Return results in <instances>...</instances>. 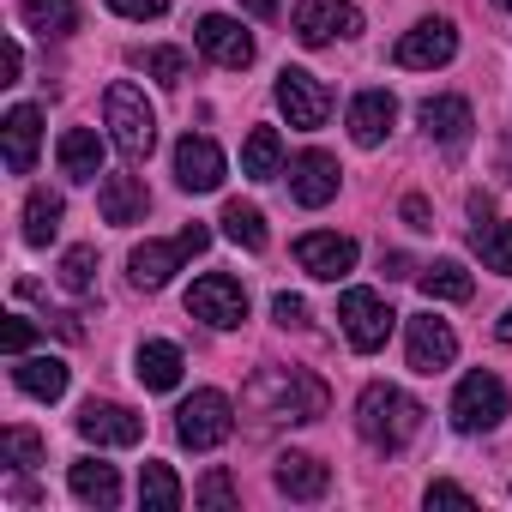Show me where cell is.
<instances>
[{
	"instance_id": "obj_11",
	"label": "cell",
	"mask_w": 512,
	"mask_h": 512,
	"mask_svg": "<svg viewBox=\"0 0 512 512\" xmlns=\"http://www.w3.org/2000/svg\"><path fill=\"white\" fill-rule=\"evenodd\" d=\"M290 25H296V37L308 49H320L332 37H356L362 31V13L350 7V0H302V7L290 13Z\"/></svg>"
},
{
	"instance_id": "obj_43",
	"label": "cell",
	"mask_w": 512,
	"mask_h": 512,
	"mask_svg": "<svg viewBox=\"0 0 512 512\" xmlns=\"http://www.w3.org/2000/svg\"><path fill=\"white\" fill-rule=\"evenodd\" d=\"M175 241H181V253L193 260V253H205V247H211V229H205V223H187V229H181Z\"/></svg>"
},
{
	"instance_id": "obj_35",
	"label": "cell",
	"mask_w": 512,
	"mask_h": 512,
	"mask_svg": "<svg viewBox=\"0 0 512 512\" xmlns=\"http://www.w3.org/2000/svg\"><path fill=\"white\" fill-rule=\"evenodd\" d=\"M0 458H7L13 470H37L43 464V440L31 428H7V434H0Z\"/></svg>"
},
{
	"instance_id": "obj_8",
	"label": "cell",
	"mask_w": 512,
	"mask_h": 512,
	"mask_svg": "<svg viewBox=\"0 0 512 512\" xmlns=\"http://www.w3.org/2000/svg\"><path fill=\"white\" fill-rule=\"evenodd\" d=\"M452 55H458V31H452L446 19H422V25H410V31L398 37V49H392V61H398V67H410V73L446 67Z\"/></svg>"
},
{
	"instance_id": "obj_1",
	"label": "cell",
	"mask_w": 512,
	"mask_h": 512,
	"mask_svg": "<svg viewBox=\"0 0 512 512\" xmlns=\"http://www.w3.org/2000/svg\"><path fill=\"white\" fill-rule=\"evenodd\" d=\"M247 404L260 410L266 422H320L332 392H326V380H314L302 368H266V374H253Z\"/></svg>"
},
{
	"instance_id": "obj_25",
	"label": "cell",
	"mask_w": 512,
	"mask_h": 512,
	"mask_svg": "<svg viewBox=\"0 0 512 512\" xmlns=\"http://www.w3.org/2000/svg\"><path fill=\"white\" fill-rule=\"evenodd\" d=\"M55 157H61V169H67L73 181H97V175H103V139H97L91 127H67L61 145H55Z\"/></svg>"
},
{
	"instance_id": "obj_31",
	"label": "cell",
	"mask_w": 512,
	"mask_h": 512,
	"mask_svg": "<svg viewBox=\"0 0 512 512\" xmlns=\"http://www.w3.org/2000/svg\"><path fill=\"white\" fill-rule=\"evenodd\" d=\"M55 229H61V193L37 187V193L25 199V241H31V247H49Z\"/></svg>"
},
{
	"instance_id": "obj_49",
	"label": "cell",
	"mask_w": 512,
	"mask_h": 512,
	"mask_svg": "<svg viewBox=\"0 0 512 512\" xmlns=\"http://www.w3.org/2000/svg\"><path fill=\"white\" fill-rule=\"evenodd\" d=\"M494 7H506V13H512V0H494Z\"/></svg>"
},
{
	"instance_id": "obj_29",
	"label": "cell",
	"mask_w": 512,
	"mask_h": 512,
	"mask_svg": "<svg viewBox=\"0 0 512 512\" xmlns=\"http://www.w3.org/2000/svg\"><path fill=\"white\" fill-rule=\"evenodd\" d=\"M416 284H422V296H428V302H470V290H476V284H470V272H464L458 260H434Z\"/></svg>"
},
{
	"instance_id": "obj_21",
	"label": "cell",
	"mask_w": 512,
	"mask_h": 512,
	"mask_svg": "<svg viewBox=\"0 0 512 512\" xmlns=\"http://www.w3.org/2000/svg\"><path fill=\"white\" fill-rule=\"evenodd\" d=\"M416 115H422L428 139H440V145H452V151H458V145L470 139V127H476V121H470V103H464V97H428V103H422Z\"/></svg>"
},
{
	"instance_id": "obj_4",
	"label": "cell",
	"mask_w": 512,
	"mask_h": 512,
	"mask_svg": "<svg viewBox=\"0 0 512 512\" xmlns=\"http://www.w3.org/2000/svg\"><path fill=\"white\" fill-rule=\"evenodd\" d=\"M235 434V404L223 398V392H193L181 410H175V440L187 446V452H211V446H223Z\"/></svg>"
},
{
	"instance_id": "obj_33",
	"label": "cell",
	"mask_w": 512,
	"mask_h": 512,
	"mask_svg": "<svg viewBox=\"0 0 512 512\" xmlns=\"http://www.w3.org/2000/svg\"><path fill=\"white\" fill-rule=\"evenodd\" d=\"M470 247L482 253L488 272H512V223H476L470 229Z\"/></svg>"
},
{
	"instance_id": "obj_10",
	"label": "cell",
	"mask_w": 512,
	"mask_h": 512,
	"mask_svg": "<svg viewBox=\"0 0 512 512\" xmlns=\"http://www.w3.org/2000/svg\"><path fill=\"white\" fill-rule=\"evenodd\" d=\"M296 260H302V272H308V278L338 284V278H350V272H356V241H350V235H338V229H314V235H302V241H296Z\"/></svg>"
},
{
	"instance_id": "obj_7",
	"label": "cell",
	"mask_w": 512,
	"mask_h": 512,
	"mask_svg": "<svg viewBox=\"0 0 512 512\" xmlns=\"http://www.w3.org/2000/svg\"><path fill=\"white\" fill-rule=\"evenodd\" d=\"M500 416H506V386L494 374H482V368L464 374L458 392H452V422L464 434H482V428H500Z\"/></svg>"
},
{
	"instance_id": "obj_9",
	"label": "cell",
	"mask_w": 512,
	"mask_h": 512,
	"mask_svg": "<svg viewBox=\"0 0 512 512\" xmlns=\"http://www.w3.org/2000/svg\"><path fill=\"white\" fill-rule=\"evenodd\" d=\"M278 109L290 115V127H326L332 91H326L308 67H284V73H278Z\"/></svg>"
},
{
	"instance_id": "obj_48",
	"label": "cell",
	"mask_w": 512,
	"mask_h": 512,
	"mask_svg": "<svg viewBox=\"0 0 512 512\" xmlns=\"http://www.w3.org/2000/svg\"><path fill=\"white\" fill-rule=\"evenodd\" d=\"M500 169L512 175V133H506V151H500Z\"/></svg>"
},
{
	"instance_id": "obj_6",
	"label": "cell",
	"mask_w": 512,
	"mask_h": 512,
	"mask_svg": "<svg viewBox=\"0 0 512 512\" xmlns=\"http://www.w3.org/2000/svg\"><path fill=\"white\" fill-rule=\"evenodd\" d=\"M187 314L205 320V326H217V332L241 326V320H247V290H241V278H229V272H205V278L187 290Z\"/></svg>"
},
{
	"instance_id": "obj_36",
	"label": "cell",
	"mask_w": 512,
	"mask_h": 512,
	"mask_svg": "<svg viewBox=\"0 0 512 512\" xmlns=\"http://www.w3.org/2000/svg\"><path fill=\"white\" fill-rule=\"evenodd\" d=\"M139 67H145L157 85H181V79H187V55H181V49H139Z\"/></svg>"
},
{
	"instance_id": "obj_34",
	"label": "cell",
	"mask_w": 512,
	"mask_h": 512,
	"mask_svg": "<svg viewBox=\"0 0 512 512\" xmlns=\"http://www.w3.org/2000/svg\"><path fill=\"white\" fill-rule=\"evenodd\" d=\"M61 284L73 296H91L97 290V247H67L61 253Z\"/></svg>"
},
{
	"instance_id": "obj_38",
	"label": "cell",
	"mask_w": 512,
	"mask_h": 512,
	"mask_svg": "<svg viewBox=\"0 0 512 512\" xmlns=\"http://www.w3.org/2000/svg\"><path fill=\"white\" fill-rule=\"evenodd\" d=\"M272 320H278V326H308V302L284 290V296H272Z\"/></svg>"
},
{
	"instance_id": "obj_3",
	"label": "cell",
	"mask_w": 512,
	"mask_h": 512,
	"mask_svg": "<svg viewBox=\"0 0 512 512\" xmlns=\"http://www.w3.org/2000/svg\"><path fill=\"white\" fill-rule=\"evenodd\" d=\"M103 121H109V139L127 163H145L151 145H157V109L145 103V91L133 79H115L109 97H103Z\"/></svg>"
},
{
	"instance_id": "obj_41",
	"label": "cell",
	"mask_w": 512,
	"mask_h": 512,
	"mask_svg": "<svg viewBox=\"0 0 512 512\" xmlns=\"http://www.w3.org/2000/svg\"><path fill=\"white\" fill-rule=\"evenodd\" d=\"M398 211H404V223H410V229H434V211H428V199H422V193H410Z\"/></svg>"
},
{
	"instance_id": "obj_37",
	"label": "cell",
	"mask_w": 512,
	"mask_h": 512,
	"mask_svg": "<svg viewBox=\"0 0 512 512\" xmlns=\"http://www.w3.org/2000/svg\"><path fill=\"white\" fill-rule=\"evenodd\" d=\"M193 506H235V482H229V470H211V476L193 488Z\"/></svg>"
},
{
	"instance_id": "obj_5",
	"label": "cell",
	"mask_w": 512,
	"mask_h": 512,
	"mask_svg": "<svg viewBox=\"0 0 512 512\" xmlns=\"http://www.w3.org/2000/svg\"><path fill=\"white\" fill-rule=\"evenodd\" d=\"M392 308H386V296H374V290H344L338 296V326H344V338L362 350V356H374L386 338H392Z\"/></svg>"
},
{
	"instance_id": "obj_28",
	"label": "cell",
	"mask_w": 512,
	"mask_h": 512,
	"mask_svg": "<svg viewBox=\"0 0 512 512\" xmlns=\"http://www.w3.org/2000/svg\"><path fill=\"white\" fill-rule=\"evenodd\" d=\"M223 235L235 241V247H247V253H266V217H260V205H241V199H229L223 205Z\"/></svg>"
},
{
	"instance_id": "obj_42",
	"label": "cell",
	"mask_w": 512,
	"mask_h": 512,
	"mask_svg": "<svg viewBox=\"0 0 512 512\" xmlns=\"http://www.w3.org/2000/svg\"><path fill=\"white\" fill-rule=\"evenodd\" d=\"M470 506V488H458V482H428V506Z\"/></svg>"
},
{
	"instance_id": "obj_23",
	"label": "cell",
	"mask_w": 512,
	"mask_h": 512,
	"mask_svg": "<svg viewBox=\"0 0 512 512\" xmlns=\"http://www.w3.org/2000/svg\"><path fill=\"white\" fill-rule=\"evenodd\" d=\"M67 482H73V500H85V506H115L121 500V476H115V464H103V458H73V470H67Z\"/></svg>"
},
{
	"instance_id": "obj_18",
	"label": "cell",
	"mask_w": 512,
	"mask_h": 512,
	"mask_svg": "<svg viewBox=\"0 0 512 512\" xmlns=\"http://www.w3.org/2000/svg\"><path fill=\"white\" fill-rule=\"evenodd\" d=\"M272 482H278V494H290V500H320V494L332 488V470H326L314 452H284L278 470H272Z\"/></svg>"
},
{
	"instance_id": "obj_19",
	"label": "cell",
	"mask_w": 512,
	"mask_h": 512,
	"mask_svg": "<svg viewBox=\"0 0 512 512\" xmlns=\"http://www.w3.org/2000/svg\"><path fill=\"white\" fill-rule=\"evenodd\" d=\"M392 121H398L392 91H362V97L350 103V139H356V145H368V151L392 133Z\"/></svg>"
},
{
	"instance_id": "obj_45",
	"label": "cell",
	"mask_w": 512,
	"mask_h": 512,
	"mask_svg": "<svg viewBox=\"0 0 512 512\" xmlns=\"http://www.w3.org/2000/svg\"><path fill=\"white\" fill-rule=\"evenodd\" d=\"M241 7H247L253 19H278V0H241Z\"/></svg>"
},
{
	"instance_id": "obj_30",
	"label": "cell",
	"mask_w": 512,
	"mask_h": 512,
	"mask_svg": "<svg viewBox=\"0 0 512 512\" xmlns=\"http://www.w3.org/2000/svg\"><path fill=\"white\" fill-rule=\"evenodd\" d=\"M25 25L31 31H43V37H67V31H79V0H25Z\"/></svg>"
},
{
	"instance_id": "obj_32",
	"label": "cell",
	"mask_w": 512,
	"mask_h": 512,
	"mask_svg": "<svg viewBox=\"0 0 512 512\" xmlns=\"http://www.w3.org/2000/svg\"><path fill=\"white\" fill-rule=\"evenodd\" d=\"M187 494H181V482H175V470L169 464H145L139 470V506L145 512H175Z\"/></svg>"
},
{
	"instance_id": "obj_44",
	"label": "cell",
	"mask_w": 512,
	"mask_h": 512,
	"mask_svg": "<svg viewBox=\"0 0 512 512\" xmlns=\"http://www.w3.org/2000/svg\"><path fill=\"white\" fill-rule=\"evenodd\" d=\"M19 73H25V49H19V43H13V49H7V79H0V85H13V79H19Z\"/></svg>"
},
{
	"instance_id": "obj_2",
	"label": "cell",
	"mask_w": 512,
	"mask_h": 512,
	"mask_svg": "<svg viewBox=\"0 0 512 512\" xmlns=\"http://www.w3.org/2000/svg\"><path fill=\"white\" fill-rule=\"evenodd\" d=\"M416 428H422V404H416L410 392H398V386H386V380L362 386V398H356V434H362L368 446L404 452V446L416 440Z\"/></svg>"
},
{
	"instance_id": "obj_39",
	"label": "cell",
	"mask_w": 512,
	"mask_h": 512,
	"mask_svg": "<svg viewBox=\"0 0 512 512\" xmlns=\"http://www.w3.org/2000/svg\"><path fill=\"white\" fill-rule=\"evenodd\" d=\"M31 320H7V326H0V344H7V356H31Z\"/></svg>"
},
{
	"instance_id": "obj_26",
	"label": "cell",
	"mask_w": 512,
	"mask_h": 512,
	"mask_svg": "<svg viewBox=\"0 0 512 512\" xmlns=\"http://www.w3.org/2000/svg\"><path fill=\"white\" fill-rule=\"evenodd\" d=\"M181 350L175 344H163V338H151V344H139V380H145V392H175L181 386Z\"/></svg>"
},
{
	"instance_id": "obj_13",
	"label": "cell",
	"mask_w": 512,
	"mask_h": 512,
	"mask_svg": "<svg viewBox=\"0 0 512 512\" xmlns=\"http://www.w3.org/2000/svg\"><path fill=\"white\" fill-rule=\"evenodd\" d=\"M338 157L332 151H302L296 163H290V193H296V205H308V211H320V205H332L338 199Z\"/></svg>"
},
{
	"instance_id": "obj_12",
	"label": "cell",
	"mask_w": 512,
	"mask_h": 512,
	"mask_svg": "<svg viewBox=\"0 0 512 512\" xmlns=\"http://www.w3.org/2000/svg\"><path fill=\"white\" fill-rule=\"evenodd\" d=\"M193 43L217 61V67H253V37L241 31V19H223V13H205L199 25H193Z\"/></svg>"
},
{
	"instance_id": "obj_22",
	"label": "cell",
	"mask_w": 512,
	"mask_h": 512,
	"mask_svg": "<svg viewBox=\"0 0 512 512\" xmlns=\"http://www.w3.org/2000/svg\"><path fill=\"white\" fill-rule=\"evenodd\" d=\"M37 139H43V109L19 103V109L7 115V169H13V175H31V169H37Z\"/></svg>"
},
{
	"instance_id": "obj_17",
	"label": "cell",
	"mask_w": 512,
	"mask_h": 512,
	"mask_svg": "<svg viewBox=\"0 0 512 512\" xmlns=\"http://www.w3.org/2000/svg\"><path fill=\"white\" fill-rule=\"evenodd\" d=\"M97 211H103V223H145V211H151V193H145V181L139 175H103V187H97Z\"/></svg>"
},
{
	"instance_id": "obj_20",
	"label": "cell",
	"mask_w": 512,
	"mask_h": 512,
	"mask_svg": "<svg viewBox=\"0 0 512 512\" xmlns=\"http://www.w3.org/2000/svg\"><path fill=\"white\" fill-rule=\"evenodd\" d=\"M181 260H187L181 241H139V247H133V260H127V272H133L139 290H163V284L175 278Z\"/></svg>"
},
{
	"instance_id": "obj_47",
	"label": "cell",
	"mask_w": 512,
	"mask_h": 512,
	"mask_svg": "<svg viewBox=\"0 0 512 512\" xmlns=\"http://www.w3.org/2000/svg\"><path fill=\"white\" fill-rule=\"evenodd\" d=\"M500 344H512V308H506V320H500Z\"/></svg>"
},
{
	"instance_id": "obj_14",
	"label": "cell",
	"mask_w": 512,
	"mask_h": 512,
	"mask_svg": "<svg viewBox=\"0 0 512 512\" xmlns=\"http://www.w3.org/2000/svg\"><path fill=\"white\" fill-rule=\"evenodd\" d=\"M404 332H410V374H440V368H452L458 338H452L446 320H434V314H410Z\"/></svg>"
},
{
	"instance_id": "obj_27",
	"label": "cell",
	"mask_w": 512,
	"mask_h": 512,
	"mask_svg": "<svg viewBox=\"0 0 512 512\" xmlns=\"http://www.w3.org/2000/svg\"><path fill=\"white\" fill-rule=\"evenodd\" d=\"M278 169H284V139H278V127H253L247 145H241V175H247V181H272Z\"/></svg>"
},
{
	"instance_id": "obj_24",
	"label": "cell",
	"mask_w": 512,
	"mask_h": 512,
	"mask_svg": "<svg viewBox=\"0 0 512 512\" xmlns=\"http://www.w3.org/2000/svg\"><path fill=\"white\" fill-rule=\"evenodd\" d=\"M13 380H19V392L55 404L67 392V362L61 356H13Z\"/></svg>"
},
{
	"instance_id": "obj_16",
	"label": "cell",
	"mask_w": 512,
	"mask_h": 512,
	"mask_svg": "<svg viewBox=\"0 0 512 512\" xmlns=\"http://www.w3.org/2000/svg\"><path fill=\"white\" fill-rule=\"evenodd\" d=\"M79 434L97 440V446H139V440H145V422H139L127 404H103V398H91V404L79 410Z\"/></svg>"
},
{
	"instance_id": "obj_15",
	"label": "cell",
	"mask_w": 512,
	"mask_h": 512,
	"mask_svg": "<svg viewBox=\"0 0 512 512\" xmlns=\"http://www.w3.org/2000/svg\"><path fill=\"white\" fill-rule=\"evenodd\" d=\"M175 181H181L187 193H217V187H223V151H217L205 133H187V139L175 145Z\"/></svg>"
},
{
	"instance_id": "obj_40",
	"label": "cell",
	"mask_w": 512,
	"mask_h": 512,
	"mask_svg": "<svg viewBox=\"0 0 512 512\" xmlns=\"http://www.w3.org/2000/svg\"><path fill=\"white\" fill-rule=\"evenodd\" d=\"M109 7H115L121 19H163L169 0H109Z\"/></svg>"
},
{
	"instance_id": "obj_46",
	"label": "cell",
	"mask_w": 512,
	"mask_h": 512,
	"mask_svg": "<svg viewBox=\"0 0 512 512\" xmlns=\"http://www.w3.org/2000/svg\"><path fill=\"white\" fill-rule=\"evenodd\" d=\"M386 278H410V260H404V253H386Z\"/></svg>"
}]
</instances>
